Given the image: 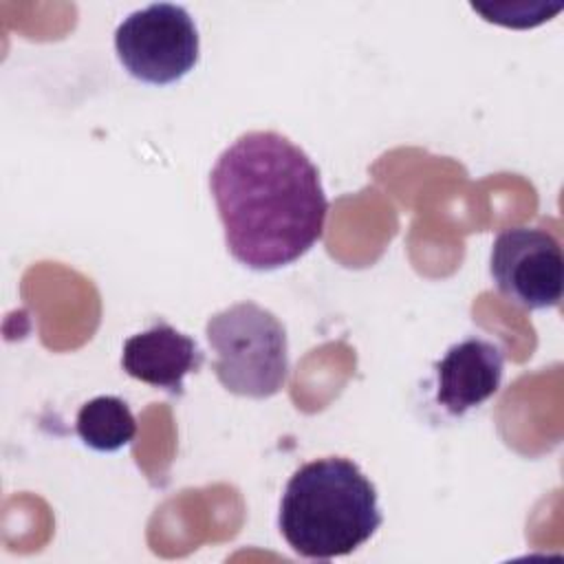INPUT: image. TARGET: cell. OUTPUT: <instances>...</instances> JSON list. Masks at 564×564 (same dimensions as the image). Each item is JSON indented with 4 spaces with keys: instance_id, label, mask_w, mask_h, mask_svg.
I'll return each mask as SVG.
<instances>
[{
    "instance_id": "1",
    "label": "cell",
    "mask_w": 564,
    "mask_h": 564,
    "mask_svg": "<svg viewBox=\"0 0 564 564\" xmlns=\"http://www.w3.org/2000/svg\"><path fill=\"white\" fill-rule=\"evenodd\" d=\"M227 251L253 271L302 258L324 234L328 200L319 170L273 130L238 137L209 174Z\"/></svg>"
},
{
    "instance_id": "2",
    "label": "cell",
    "mask_w": 564,
    "mask_h": 564,
    "mask_svg": "<svg viewBox=\"0 0 564 564\" xmlns=\"http://www.w3.org/2000/svg\"><path fill=\"white\" fill-rule=\"evenodd\" d=\"M381 522L375 485L344 456L317 458L295 469L278 513L282 538L308 560H333L357 551Z\"/></svg>"
},
{
    "instance_id": "3",
    "label": "cell",
    "mask_w": 564,
    "mask_h": 564,
    "mask_svg": "<svg viewBox=\"0 0 564 564\" xmlns=\"http://www.w3.org/2000/svg\"><path fill=\"white\" fill-rule=\"evenodd\" d=\"M205 335L216 352L220 386L238 397L269 399L289 375V341L282 322L256 302H238L214 313Z\"/></svg>"
},
{
    "instance_id": "4",
    "label": "cell",
    "mask_w": 564,
    "mask_h": 564,
    "mask_svg": "<svg viewBox=\"0 0 564 564\" xmlns=\"http://www.w3.org/2000/svg\"><path fill=\"white\" fill-rule=\"evenodd\" d=\"M115 51L134 79L165 86L196 66L200 40L181 4L156 2L123 18L115 31Z\"/></svg>"
},
{
    "instance_id": "5",
    "label": "cell",
    "mask_w": 564,
    "mask_h": 564,
    "mask_svg": "<svg viewBox=\"0 0 564 564\" xmlns=\"http://www.w3.org/2000/svg\"><path fill=\"white\" fill-rule=\"evenodd\" d=\"M489 273L498 291L524 308H551L562 300V247L546 229L500 231L491 245Z\"/></svg>"
},
{
    "instance_id": "6",
    "label": "cell",
    "mask_w": 564,
    "mask_h": 564,
    "mask_svg": "<svg viewBox=\"0 0 564 564\" xmlns=\"http://www.w3.org/2000/svg\"><path fill=\"white\" fill-rule=\"evenodd\" d=\"M203 361L205 352L198 344L165 319H156L148 330L128 337L121 352V368L132 379L163 388L174 397L185 392V377L198 372Z\"/></svg>"
},
{
    "instance_id": "7",
    "label": "cell",
    "mask_w": 564,
    "mask_h": 564,
    "mask_svg": "<svg viewBox=\"0 0 564 564\" xmlns=\"http://www.w3.org/2000/svg\"><path fill=\"white\" fill-rule=\"evenodd\" d=\"M434 372L438 405L460 416L498 392L505 375V355L487 339L467 337L447 348L434 364Z\"/></svg>"
},
{
    "instance_id": "8",
    "label": "cell",
    "mask_w": 564,
    "mask_h": 564,
    "mask_svg": "<svg viewBox=\"0 0 564 564\" xmlns=\"http://www.w3.org/2000/svg\"><path fill=\"white\" fill-rule=\"evenodd\" d=\"M75 430L84 445L90 449L117 452L132 443L137 434V421L123 399L101 394L79 408Z\"/></svg>"
}]
</instances>
